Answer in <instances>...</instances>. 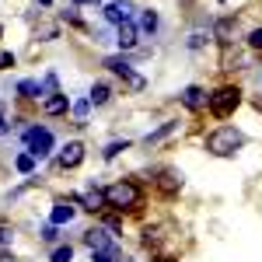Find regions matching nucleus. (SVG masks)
<instances>
[{"instance_id": "1", "label": "nucleus", "mask_w": 262, "mask_h": 262, "mask_svg": "<svg viewBox=\"0 0 262 262\" xmlns=\"http://www.w3.org/2000/svg\"><path fill=\"white\" fill-rule=\"evenodd\" d=\"M242 147H245V137L234 126H221V129H213V133L206 137V150L217 154V158H231V154H238Z\"/></svg>"}, {"instance_id": "2", "label": "nucleus", "mask_w": 262, "mask_h": 262, "mask_svg": "<svg viewBox=\"0 0 262 262\" xmlns=\"http://www.w3.org/2000/svg\"><path fill=\"white\" fill-rule=\"evenodd\" d=\"M105 203L116 206V210H137L140 206V185L133 182H116L105 189Z\"/></svg>"}, {"instance_id": "3", "label": "nucleus", "mask_w": 262, "mask_h": 262, "mask_svg": "<svg viewBox=\"0 0 262 262\" xmlns=\"http://www.w3.org/2000/svg\"><path fill=\"white\" fill-rule=\"evenodd\" d=\"M238 101H242V91L227 84V88H221V91H213L206 105H210V112H213L217 119H227V116H231V112L238 108Z\"/></svg>"}, {"instance_id": "4", "label": "nucleus", "mask_w": 262, "mask_h": 262, "mask_svg": "<svg viewBox=\"0 0 262 262\" xmlns=\"http://www.w3.org/2000/svg\"><path fill=\"white\" fill-rule=\"evenodd\" d=\"M25 143H28V154H32V158H46V154L53 150V133H49L46 126H32V129L25 133Z\"/></svg>"}, {"instance_id": "5", "label": "nucleus", "mask_w": 262, "mask_h": 262, "mask_svg": "<svg viewBox=\"0 0 262 262\" xmlns=\"http://www.w3.org/2000/svg\"><path fill=\"white\" fill-rule=\"evenodd\" d=\"M105 67H108L112 74H119V77H126V84H129V91H143V88H147V81H143V77H140V74H137V70H133V67H129L126 60H122V56H108V60H105Z\"/></svg>"}, {"instance_id": "6", "label": "nucleus", "mask_w": 262, "mask_h": 262, "mask_svg": "<svg viewBox=\"0 0 262 262\" xmlns=\"http://www.w3.org/2000/svg\"><path fill=\"white\" fill-rule=\"evenodd\" d=\"M84 242L91 252H116V242L108 238V231H101V227H91L88 234H84Z\"/></svg>"}, {"instance_id": "7", "label": "nucleus", "mask_w": 262, "mask_h": 262, "mask_svg": "<svg viewBox=\"0 0 262 262\" xmlns=\"http://www.w3.org/2000/svg\"><path fill=\"white\" fill-rule=\"evenodd\" d=\"M206 101H210V95L203 91L200 84H192V88H185V91H182V105H185L189 112H200V108H206Z\"/></svg>"}, {"instance_id": "8", "label": "nucleus", "mask_w": 262, "mask_h": 262, "mask_svg": "<svg viewBox=\"0 0 262 262\" xmlns=\"http://www.w3.org/2000/svg\"><path fill=\"white\" fill-rule=\"evenodd\" d=\"M129 14H133V4H129V0H112V4L105 7V18L112 21V25H122V21H129Z\"/></svg>"}, {"instance_id": "9", "label": "nucleus", "mask_w": 262, "mask_h": 262, "mask_svg": "<svg viewBox=\"0 0 262 262\" xmlns=\"http://www.w3.org/2000/svg\"><path fill=\"white\" fill-rule=\"evenodd\" d=\"M81 161H84V143L70 140V143L60 150V164H63V168H77Z\"/></svg>"}, {"instance_id": "10", "label": "nucleus", "mask_w": 262, "mask_h": 262, "mask_svg": "<svg viewBox=\"0 0 262 262\" xmlns=\"http://www.w3.org/2000/svg\"><path fill=\"white\" fill-rule=\"evenodd\" d=\"M116 42H119L122 49H133V46H137V25H133V21H122L119 32H116Z\"/></svg>"}, {"instance_id": "11", "label": "nucleus", "mask_w": 262, "mask_h": 262, "mask_svg": "<svg viewBox=\"0 0 262 262\" xmlns=\"http://www.w3.org/2000/svg\"><path fill=\"white\" fill-rule=\"evenodd\" d=\"M74 213H77L74 203H56V206H53V224H56V227H60V224H70Z\"/></svg>"}, {"instance_id": "12", "label": "nucleus", "mask_w": 262, "mask_h": 262, "mask_svg": "<svg viewBox=\"0 0 262 262\" xmlns=\"http://www.w3.org/2000/svg\"><path fill=\"white\" fill-rule=\"evenodd\" d=\"M81 203H84V210H91V213L101 210V206H105V189H88L81 196Z\"/></svg>"}, {"instance_id": "13", "label": "nucleus", "mask_w": 262, "mask_h": 262, "mask_svg": "<svg viewBox=\"0 0 262 262\" xmlns=\"http://www.w3.org/2000/svg\"><path fill=\"white\" fill-rule=\"evenodd\" d=\"M161 189H164V192H179V189H182V171L164 168V171H161Z\"/></svg>"}, {"instance_id": "14", "label": "nucleus", "mask_w": 262, "mask_h": 262, "mask_svg": "<svg viewBox=\"0 0 262 262\" xmlns=\"http://www.w3.org/2000/svg\"><path fill=\"white\" fill-rule=\"evenodd\" d=\"M42 108H46V112H49V116H63V112H67V108H70V101H67V95H49V98H46V105H42Z\"/></svg>"}, {"instance_id": "15", "label": "nucleus", "mask_w": 262, "mask_h": 262, "mask_svg": "<svg viewBox=\"0 0 262 262\" xmlns=\"http://www.w3.org/2000/svg\"><path fill=\"white\" fill-rule=\"evenodd\" d=\"M213 35H217L224 46H231V35H234V21H231V18H221L217 25H213Z\"/></svg>"}, {"instance_id": "16", "label": "nucleus", "mask_w": 262, "mask_h": 262, "mask_svg": "<svg viewBox=\"0 0 262 262\" xmlns=\"http://www.w3.org/2000/svg\"><path fill=\"white\" fill-rule=\"evenodd\" d=\"M108 98H112V88H108V84H95V88H91V95H88L91 105H105Z\"/></svg>"}, {"instance_id": "17", "label": "nucleus", "mask_w": 262, "mask_h": 262, "mask_svg": "<svg viewBox=\"0 0 262 262\" xmlns=\"http://www.w3.org/2000/svg\"><path fill=\"white\" fill-rule=\"evenodd\" d=\"M18 91H21V98H42V95H46L39 81H21V84H18Z\"/></svg>"}, {"instance_id": "18", "label": "nucleus", "mask_w": 262, "mask_h": 262, "mask_svg": "<svg viewBox=\"0 0 262 262\" xmlns=\"http://www.w3.org/2000/svg\"><path fill=\"white\" fill-rule=\"evenodd\" d=\"M175 129H179V122H164L161 129L147 133V147H150V143H158V140H164V137H168V133H175Z\"/></svg>"}, {"instance_id": "19", "label": "nucleus", "mask_w": 262, "mask_h": 262, "mask_svg": "<svg viewBox=\"0 0 262 262\" xmlns=\"http://www.w3.org/2000/svg\"><path fill=\"white\" fill-rule=\"evenodd\" d=\"M14 168H18L21 175H32V171H35V158H32V154H18V158H14Z\"/></svg>"}, {"instance_id": "20", "label": "nucleus", "mask_w": 262, "mask_h": 262, "mask_svg": "<svg viewBox=\"0 0 262 262\" xmlns=\"http://www.w3.org/2000/svg\"><path fill=\"white\" fill-rule=\"evenodd\" d=\"M140 28L147 32V35H154V32H158V14H154V11H143L140 14Z\"/></svg>"}, {"instance_id": "21", "label": "nucleus", "mask_w": 262, "mask_h": 262, "mask_svg": "<svg viewBox=\"0 0 262 262\" xmlns=\"http://www.w3.org/2000/svg\"><path fill=\"white\" fill-rule=\"evenodd\" d=\"M126 147H129L126 140H112L105 150H101V154H105V161H112V158H119V150H126Z\"/></svg>"}, {"instance_id": "22", "label": "nucleus", "mask_w": 262, "mask_h": 262, "mask_svg": "<svg viewBox=\"0 0 262 262\" xmlns=\"http://www.w3.org/2000/svg\"><path fill=\"white\" fill-rule=\"evenodd\" d=\"M206 39H210V32H192V35H189V49H203Z\"/></svg>"}, {"instance_id": "23", "label": "nucleus", "mask_w": 262, "mask_h": 262, "mask_svg": "<svg viewBox=\"0 0 262 262\" xmlns=\"http://www.w3.org/2000/svg\"><path fill=\"white\" fill-rule=\"evenodd\" d=\"M88 108H91V101H88V98H84V101H77V105H74V119H77V122H84V119H88Z\"/></svg>"}, {"instance_id": "24", "label": "nucleus", "mask_w": 262, "mask_h": 262, "mask_svg": "<svg viewBox=\"0 0 262 262\" xmlns=\"http://www.w3.org/2000/svg\"><path fill=\"white\" fill-rule=\"evenodd\" d=\"M70 259H74V248H70V245H63V248L53 252V262H70Z\"/></svg>"}, {"instance_id": "25", "label": "nucleus", "mask_w": 262, "mask_h": 262, "mask_svg": "<svg viewBox=\"0 0 262 262\" xmlns=\"http://www.w3.org/2000/svg\"><path fill=\"white\" fill-rule=\"evenodd\" d=\"M248 46H252V49H262V28H255V32L248 35Z\"/></svg>"}, {"instance_id": "26", "label": "nucleus", "mask_w": 262, "mask_h": 262, "mask_svg": "<svg viewBox=\"0 0 262 262\" xmlns=\"http://www.w3.org/2000/svg\"><path fill=\"white\" fill-rule=\"evenodd\" d=\"M42 238H46V242H56V238H60V234H56V224H49V227L42 231Z\"/></svg>"}, {"instance_id": "27", "label": "nucleus", "mask_w": 262, "mask_h": 262, "mask_svg": "<svg viewBox=\"0 0 262 262\" xmlns=\"http://www.w3.org/2000/svg\"><path fill=\"white\" fill-rule=\"evenodd\" d=\"M95 262H116V252H95Z\"/></svg>"}, {"instance_id": "28", "label": "nucleus", "mask_w": 262, "mask_h": 262, "mask_svg": "<svg viewBox=\"0 0 262 262\" xmlns=\"http://www.w3.org/2000/svg\"><path fill=\"white\" fill-rule=\"evenodd\" d=\"M11 238H14V231H11V227H4V224H0V245H7V242H11Z\"/></svg>"}, {"instance_id": "29", "label": "nucleus", "mask_w": 262, "mask_h": 262, "mask_svg": "<svg viewBox=\"0 0 262 262\" xmlns=\"http://www.w3.org/2000/svg\"><path fill=\"white\" fill-rule=\"evenodd\" d=\"M7 67H14V56L11 53H0V70H7Z\"/></svg>"}, {"instance_id": "30", "label": "nucleus", "mask_w": 262, "mask_h": 262, "mask_svg": "<svg viewBox=\"0 0 262 262\" xmlns=\"http://www.w3.org/2000/svg\"><path fill=\"white\" fill-rule=\"evenodd\" d=\"M0 262H18V259H14L11 252H4V248H0Z\"/></svg>"}, {"instance_id": "31", "label": "nucleus", "mask_w": 262, "mask_h": 262, "mask_svg": "<svg viewBox=\"0 0 262 262\" xmlns=\"http://www.w3.org/2000/svg\"><path fill=\"white\" fill-rule=\"evenodd\" d=\"M7 133V119H4V112H0V137Z\"/></svg>"}, {"instance_id": "32", "label": "nucleus", "mask_w": 262, "mask_h": 262, "mask_svg": "<svg viewBox=\"0 0 262 262\" xmlns=\"http://www.w3.org/2000/svg\"><path fill=\"white\" fill-rule=\"evenodd\" d=\"M74 4H101V0H74Z\"/></svg>"}, {"instance_id": "33", "label": "nucleus", "mask_w": 262, "mask_h": 262, "mask_svg": "<svg viewBox=\"0 0 262 262\" xmlns=\"http://www.w3.org/2000/svg\"><path fill=\"white\" fill-rule=\"evenodd\" d=\"M39 4H46V7H49V4H53V0H39Z\"/></svg>"}]
</instances>
